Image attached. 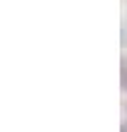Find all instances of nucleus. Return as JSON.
<instances>
[{"label": "nucleus", "mask_w": 127, "mask_h": 132, "mask_svg": "<svg viewBox=\"0 0 127 132\" xmlns=\"http://www.w3.org/2000/svg\"><path fill=\"white\" fill-rule=\"evenodd\" d=\"M120 132H127V122H125V125H122V130H120Z\"/></svg>", "instance_id": "f03ea898"}, {"label": "nucleus", "mask_w": 127, "mask_h": 132, "mask_svg": "<svg viewBox=\"0 0 127 132\" xmlns=\"http://www.w3.org/2000/svg\"><path fill=\"white\" fill-rule=\"evenodd\" d=\"M120 84H122V89H127V58H122V67H120Z\"/></svg>", "instance_id": "f257e3e1"}]
</instances>
